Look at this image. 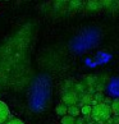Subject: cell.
<instances>
[{"instance_id":"obj_1","label":"cell","mask_w":119,"mask_h":124,"mask_svg":"<svg viewBox=\"0 0 119 124\" xmlns=\"http://www.w3.org/2000/svg\"><path fill=\"white\" fill-rule=\"evenodd\" d=\"M111 106L105 102L97 104L92 106V114H91V118L92 120L97 122L99 124H105L109 119L111 118Z\"/></svg>"},{"instance_id":"obj_2","label":"cell","mask_w":119,"mask_h":124,"mask_svg":"<svg viewBox=\"0 0 119 124\" xmlns=\"http://www.w3.org/2000/svg\"><path fill=\"white\" fill-rule=\"evenodd\" d=\"M10 119H12V115H10V111H9L8 105L0 100V124H5Z\"/></svg>"},{"instance_id":"obj_3","label":"cell","mask_w":119,"mask_h":124,"mask_svg":"<svg viewBox=\"0 0 119 124\" xmlns=\"http://www.w3.org/2000/svg\"><path fill=\"white\" fill-rule=\"evenodd\" d=\"M63 104L69 105V106H73L76 105V102L78 101V97H77V93L74 91H67V92L63 93Z\"/></svg>"},{"instance_id":"obj_4","label":"cell","mask_w":119,"mask_h":124,"mask_svg":"<svg viewBox=\"0 0 119 124\" xmlns=\"http://www.w3.org/2000/svg\"><path fill=\"white\" fill-rule=\"evenodd\" d=\"M103 5H101V1H100V0H90V1L87 3V9L90 12H96Z\"/></svg>"},{"instance_id":"obj_5","label":"cell","mask_w":119,"mask_h":124,"mask_svg":"<svg viewBox=\"0 0 119 124\" xmlns=\"http://www.w3.org/2000/svg\"><path fill=\"white\" fill-rule=\"evenodd\" d=\"M55 111H56V114L58 115H62V118L63 116H65V115H68V106L65 104H59L58 106H56V109H55Z\"/></svg>"},{"instance_id":"obj_6","label":"cell","mask_w":119,"mask_h":124,"mask_svg":"<svg viewBox=\"0 0 119 124\" xmlns=\"http://www.w3.org/2000/svg\"><path fill=\"white\" fill-rule=\"evenodd\" d=\"M68 114L72 116H78L81 114V109L77 106V105H73V106H68Z\"/></svg>"},{"instance_id":"obj_7","label":"cell","mask_w":119,"mask_h":124,"mask_svg":"<svg viewBox=\"0 0 119 124\" xmlns=\"http://www.w3.org/2000/svg\"><path fill=\"white\" fill-rule=\"evenodd\" d=\"M81 114L83 116H91L92 114V106L91 105H85V106L81 108Z\"/></svg>"},{"instance_id":"obj_8","label":"cell","mask_w":119,"mask_h":124,"mask_svg":"<svg viewBox=\"0 0 119 124\" xmlns=\"http://www.w3.org/2000/svg\"><path fill=\"white\" fill-rule=\"evenodd\" d=\"M76 119L77 118H74V116H72V115H65V116H63L62 118V120H60V123L62 124H76Z\"/></svg>"},{"instance_id":"obj_9","label":"cell","mask_w":119,"mask_h":124,"mask_svg":"<svg viewBox=\"0 0 119 124\" xmlns=\"http://www.w3.org/2000/svg\"><path fill=\"white\" fill-rule=\"evenodd\" d=\"M111 111L115 114V115H119V99H115V100H113V102H111Z\"/></svg>"},{"instance_id":"obj_10","label":"cell","mask_w":119,"mask_h":124,"mask_svg":"<svg viewBox=\"0 0 119 124\" xmlns=\"http://www.w3.org/2000/svg\"><path fill=\"white\" fill-rule=\"evenodd\" d=\"M69 7L71 9H79L82 7V0H71Z\"/></svg>"},{"instance_id":"obj_11","label":"cell","mask_w":119,"mask_h":124,"mask_svg":"<svg viewBox=\"0 0 119 124\" xmlns=\"http://www.w3.org/2000/svg\"><path fill=\"white\" fill-rule=\"evenodd\" d=\"M5 124H24L23 120H21V119H18V118H12L9 122H7Z\"/></svg>"},{"instance_id":"obj_12","label":"cell","mask_w":119,"mask_h":124,"mask_svg":"<svg viewBox=\"0 0 119 124\" xmlns=\"http://www.w3.org/2000/svg\"><path fill=\"white\" fill-rule=\"evenodd\" d=\"M76 124H87V120L85 116H78L76 119Z\"/></svg>"},{"instance_id":"obj_13","label":"cell","mask_w":119,"mask_h":124,"mask_svg":"<svg viewBox=\"0 0 119 124\" xmlns=\"http://www.w3.org/2000/svg\"><path fill=\"white\" fill-rule=\"evenodd\" d=\"M87 124H99V123L95 122V120H90V122H87Z\"/></svg>"},{"instance_id":"obj_14","label":"cell","mask_w":119,"mask_h":124,"mask_svg":"<svg viewBox=\"0 0 119 124\" xmlns=\"http://www.w3.org/2000/svg\"><path fill=\"white\" fill-rule=\"evenodd\" d=\"M55 1H67V0H55Z\"/></svg>"},{"instance_id":"obj_15","label":"cell","mask_w":119,"mask_h":124,"mask_svg":"<svg viewBox=\"0 0 119 124\" xmlns=\"http://www.w3.org/2000/svg\"><path fill=\"white\" fill-rule=\"evenodd\" d=\"M5 1H10V0H5Z\"/></svg>"}]
</instances>
